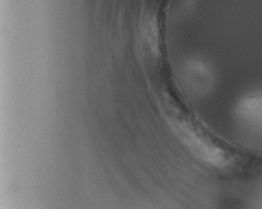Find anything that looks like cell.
<instances>
[{
  "mask_svg": "<svg viewBox=\"0 0 262 209\" xmlns=\"http://www.w3.org/2000/svg\"><path fill=\"white\" fill-rule=\"evenodd\" d=\"M177 132L189 151L209 165L222 168L229 163V155L207 134L189 124L176 126Z\"/></svg>",
  "mask_w": 262,
  "mask_h": 209,
  "instance_id": "6da1fadb",
  "label": "cell"
},
{
  "mask_svg": "<svg viewBox=\"0 0 262 209\" xmlns=\"http://www.w3.org/2000/svg\"><path fill=\"white\" fill-rule=\"evenodd\" d=\"M236 115L245 127L262 135V92L242 99L236 107Z\"/></svg>",
  "mask_w": 262,
  "mask_h": 209,
  "instance_id": "7a4b0ae2",
  "label": "cell"
}]
</instances>
